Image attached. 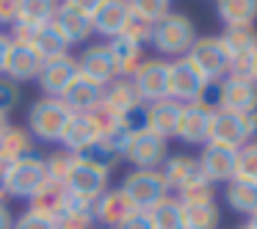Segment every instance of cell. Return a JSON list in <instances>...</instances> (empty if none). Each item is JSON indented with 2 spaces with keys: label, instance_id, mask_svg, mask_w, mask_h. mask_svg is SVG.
<instances>
[{
  "label": "cell",
  "instance_id": "6da1fadb",
  "mask_svg": "<svg viewBox=\"0 0 257 229\" xmlns=\"http://www.w3.org/2000/svg\"><path fill=\"white\" fill-rule=\"evenodd\" d=\"M196 42V28H194V20L188 14H180V12H169L163 20H158L152 25V36H150V45L155 47L161 56H188L191 45Z\"/></svg>",
  "mask_w": 257,
  "mask_h": 229
},
{
  "label": "cell",
  "instance_id": "7a4b0ae2",
  "mask_svg": "<svg viewBox=\"0 0 257 229\" xmlns=\"http://www.w3.org/2000/svg\"><path fill=\"white\" fill-rule=\"evenodd\" d=\"M69 116H72V111L61 102V97H39L28 108V116H25L28 119V133L34 135V141L53 144V141L61 138Z\"/></svg>",
  "mask_w": 257,
  "mask_h": 229
},
{
  "label": "cell",
  "instance_id": "3957f363",
  "mask_svg": "<svg viewBox=\"0 0 257 229\" xmlns=\"http://www.w3.org/2000/svg\"><path fill=\"white\" fill-rule=\"evenodd\" d=\"M47 182L45 174V155L31 152V155L20 157V160L9 163L6 174V199H20L31 201L42 190V185Z\"/></svg>",
  "mask_w": 257,
  "mask_h": 229
},
{
  "label": "cell",
  "instance_id": "277c9868",
  "mask_svg": "<svg viewBox=\"0 0 257 229\" xmlns=\"http://www.w3.org/2000/svg\"><path fill=\"white\" fill-rule=\"evenodd\" d=\"M108 182H111V166H105V163H100V160H91V157H86V155H78V160H75L64 188L72 196H78V199L97 201L108 188H111Z\"/></svg>",
  "mask_w": 257,
  "mask_h": 229
},
{
  "label": "cell",
  "instance_id": "5b68a950",
  "mask_svg": "<svg viewBox=\"0 0 257 229\" xmlns=\"http://www.w3.org/2000/svg\"><path fill=\"white\" fill-rule=\"evenodd\" d=\"M119 188L124 190L130 204L141 212H150L158 201H163L169 196V188H166V179H163L161 168H133Z\"/></svg>",
  "mask_w": 257,
  "mask_h": 229
},
{
  "label": "cell",
  "instance_id": "8992f818",
  "mask_svg": "<svg viewBox=\"0 0 257 229\" xmlns=\"http://www.w3.org/2000/svg\"><path fill=\"white\" fill-rule=\"evenodd\" d=\"M207 89V78L196 69V64L188 56H180L169 61V78H166V97L180 105L185 102H199Z\"/></svg>",
  "mask_w": 257,
  "mask_h": 229
},
{
  "label": "cell",
  "instance_id": "52a82bcc",
  "mask_svg": "<svg viewBox=\"0 0 257 229\" xmlns=\"http://www.w3.org/2000/svg\"><path fill=\"white\" fill-rule=\"evenodd\" d=\"M188 58L207 78V83H218L221 78H227L229 61H232V56L224 47L221 36H196V42L188 50Z\"/></svg>",
  "mask_w": 257,
  "mask_h": 229
},
{
  "label": "cell",
  "instance_id": "ba28073f",
  "mask_svg": "<svg viewBox=\"0 0 257 229\" xmlns=\"http://www.w3.org/2000/svg\"><path fill=\"white\" fill-rule=\"evenodd\" d=\"M166 157H169L166 138H158L155 133H150L144 127L130 133L122 152V160L133 163L136 168H161Z\"/></svg>",
  "mask_w": 257,
  "mask_h": 229
},
{
  "label": "cell",
  "instance_id": "9c48e42d",
  "mask_svg": "<svg viewBox=\"0 0 257 229\" xmlns=\"http://www.w3.org/2000/svg\"><path fill=\"white\" fill-rule=\"evenodd\" d=\"M78 61V75L97 86H111L113 80L119 78L116 72V64L111 58V50H108L105 42H89V45L80 50V56L75 58Z\"/></svg>",
  "mask_w": 257,
  "mask_h": 229
},
{
  "label": "cell",
  "instance_id": "30bf717a",
  "mask_svg": "<svg viewBox=\"0 0 257 229\" xmlns=\"http://www.w3.org/2000/svg\"><path fill=\"white\" fill-rule=\"evenodd\" d=\"M166 78H169V61L166 58H144L130 75V83L139 91L141 102L150 105L166 97Z\"/></svg>",
  "mask_w": 257,
  "mask_h": 229
},
{
  "label": "cell",
  "instance_id": "8fae6325",
  "mask_svg": "<svg viewBox=\"0 0 257 229\" xmlns=\"http://www.w3.org/2000/svg\"><path fill=\"white\" fill-rule=\"evenodd\" d=\"M12 42H25L42 56V61L56 58L69 53V45L64 42V36L58 34V28L53 23L36 25V28H25V25H12Z\"/></svg>",
  "mask_w": 257,
  "mask_h": 229
},
{
  "label": "cell",
  "instance_id": "7c38bea8",
  "mask_svg": "<svg viewBox=\"0 0 257 229\" xmlns=\"http://www.w3.org/2000/svg\"><path fill=\"white\" fill-rule=\"evenodd\" d=\"M75 78H78V61H75V56L64 53V56L42 61V69H39V75H36V83H39V89H42L45 97H61Z\"/></svg>",
  "mask_w": 257,
  "mask_h": 229
},
{
  "label": "cell",
  "instance_id": "4fadbf2b",
  "mask_svg": "<svg viewBox=\"0 0 257 229\" xmlns=\"http://www.w3.org/2000/svg\"><path fill=\"white\" fill-rule=\"evenodd\" d=\"M100 138H102V133L91 113H72L61 138H58V144H61V149L72 152V155H86V152H91L100 144Z\"/></svg>",
  "mask_w": 257,
  "mask_h": 229
},
{
  "label": "cell",
  "instance_id": "5bb4252c",
  "mask_svg": "<svg viewBox=\"0 0 257 229\" xmlns=\"http://www.w3.org/2000/svg\"><path fill=\"white\" fill-rule=\"evenodd\" d=\"M161 174H163V179H166L169 193L174 190L177 196L185 193V190H191V188H196V185H202V182H207L205 174H202V168H199V160L191 157V155L166 157L163 166H161Z\"/></svg>",
  "mask_w": 257,
  "mask_h": 229
},
{
  "label": "cell",
  "instance_id": "9a60e30c",
  "mask_svg": "<svg viewBox=\"0 0 257 229\" xmlns=\"http://www.w3.org/2000/svg\"><path fill=\"white\" fill-rule=\"evenodd\" d=\"M196 160H199V168H202V174H205V179L210 185L235 179L238 149H232V146H221V144H210V141H207V144L202 146Z\"/></svg>",
  "mask_w": 257,
  "mask_h": 229
},
{
  "label": "cell",
  "instance_id": "2e32d148",
  "mask_svg": "<svg viewBox=\"0 0 257 229\" xmlns=\"http://www.w3.org/2000/svg\"><path fill=\"white\" fill-rule=\"evenodd\" d=\"M53 25L58 28V34L64 36L69 47L75 45H89V39L94 36V25H91V17L83 14L80 9L69 6V3H58L56 14H53Z\"/></svg>",
  "mask_w": 257,
  "mask_h": 229
},
{
  "label": "cell",
  "instance_id": "e0dca14e",
  "mask_svg": "<svg viewBox=\"0 0 257 229\" xmlns=\"http://www.w3.org/2000/svg\"><path fill=\"white\" fill-rule=\"evenodd\" d=\"M216 91H218V108L229 111V113H240V116L257 102V83L254 80H243V78L227 75V78H221L216 83Z\"/></svg>",
  "mask_w": 257,
  "mask_h": 229
},
{
  "label": "cell",
  "instance_id": "ac0fdd59",
  "mask_svg": "<svg viewBox=\"0 0 257 229\" xmlns=\"http://www.w3.org/2000/svg\"><path fill=\"white\" fill-rule=\"evenodd\" d=\"M210 116L213 111L202 102H185L183 111H180V122H177V133L174 138H180L183 144H207V135H210Z\"/></svg>",
  "mask_w": 257,
  "mask_h": 229
},
{
  "label": "cell",
  "instance_id": "d6986e66",
  "mask_svg": "<svg viewBox=\"0 0 257 229\" xmlns=\"http://www.w3.org/2000/svg\"><path fill=\"white\" fill-rule=\"evenodd\" d=\"M210 144H221V146H232V149H240L249 138V130H246V122L240 113H229L216 108L210 116V135H207Z\"/></svg>",
  "mask_w": 257,
  "mask_h": 229
},
{
  "label": "cell",
  "instance_id": "ffe728a7",
  "mask_svg": "<svg viewBox=\"0 0 257 229\" xmlns=\"http://www.w3.org/2000/svg\"><path fill=\"white\" fill-rule=\"evenodd\" d=\"M42 69V56L25 42H12L6 53V61H3V78L14 80V83H23V80H36Z\"/></svg>",
  "mask_w": 257,
  "mask_h": 229
},
{
  "label": "cell",
  "instance_id": "44dd1931",
  "mask_svg": "<svg viewBox=\"0 0 257 229\" xmlns=\"http://www.w3.org/2000/svg\"><path fill=\"white\" fill-rule=\"evenodd\" d=\"M180 111L183 105L169 97L158 102H150V105L141 108V119H144V130L155 133L158 138H174L177 133V122H180Z\"/></svg>",
  "mask_w": 257,
  "mask_h": 229
},
{
  "label": "cell",
  "instance_id": "7402d4cb",
  "mask_svg": "<svg viewBox=\"0 0 257 229\" xmlns=\"http://www.w3.org/2000/svg\"><path fill=\"white\" fill-rule=\"evenodd\" d=\"M130 3L127 0H102L100 9L91 14V25H94V34L102 39H113V36H122L124 28L130 23Z\"/></svg>",
  "mask_w": 257,
  "mask_h": 229
},
{
  "label": "cell",
  "instance_id": "603a6c76",
  "mask_svg": "<svg viewBox=\"0 0 257 229\" xmlns=\"http://www.w3.org/2000/svg\"><path fill=\"white\" fill-rule=\"evenodd\" d=\"M133 212H136V207L130 204V199L124 196L122 188H108L94 201V218H97V226H102V229H116Z\"/></svg>",
  "mask_w": 257,
  "mask_h": 229
},
{
  "label": "cell",
  "instance_id": "cb8c5ba5",
  "mask_svg": "<svg viewBox=\"0 0 257 229\" xmlns=\"http://www.w3.org/2000/svg\"><path fill=\"white\" fill-rule=\"evenodd\" d=\"M102 91H105L102 86H97V83H91V80H86L78 75V78L69 83V89L61 94V102L72 113H91L102 102Z\"/></svg>",
  "mask_w": 257,
  "mask_h": 229
},
{
  "label": "cell",
  "instance_id": "d4e9b609",
  "mask_svg": "<svg viewBox=\"0 0 257 229\" xmlns=\"http://www.w3.org/2000/svg\"><path fill=\"white\" fill-rule=\"evenodd\" d=\"M102 102H105L113 113H119V116H133V113L144 105L141 97H139V91L133 89V83H130V78H116L111 86H105Z\"/></svg>",
  "mask_w": 257,
  "mask_h": 229
},
{
  "label": "cell",
  "instance_id": "484cf974",
  "mask_svg": "<svg viewBox=\"0 0 257 229\" xmlns=\"http://www.w3.org/2000/svg\"><path fill=\"white\" fill-rule=\"evenodd\" d=\"M105 45H108V50H111V58H113V64H116L119 78H130V75L136 72V67L144 61V47L136 45L133 39H127L124 34L108 39Z\"/></svg>",
  "mask_w": 257,
  "mask_h": 229
},
{
  "label": "cell",
  "instance_id": "4316f807",
  "mask_svg": "<svg viewBox=\"0 0 257 229\" xmlns=\"http://www.w3.org/2000/svg\"><path fill=\"white\" fill-rule=\"evenodd\" d=\"M31 152H36V141L25 127L9 124V127L0 133V160L14 163V160H20V157L31 155Z\"/></svg>",
  "mask_w": 257,
  "mask_h": 229
},
{
  "label": "cell",
  "instance_id": "83f0119b",
  "mask_svg": "<svg viewBox=\"0 0 257 229\" xmlns=\"http://www.w3.org/2000/svg\"><path fill=\"white\" fill-rule=\"evenodd\" d=\"M28 204H31L28 210H36V212H42V215H47V218L56 221V218L64 212V207L69 204V190L64 188V185L47 179V182L42 185V190L28 201Z\"/></svg>",
  "mask_w": 257,
  "mask_h": 229
},
{
  "label": "cell",
  "instance_id": "f1b7e54d",
  "mask_svg": "<svg viewBox=\"0 0 257 229\" xmlns=\"http://www.w3.org/2000/svg\"><path fill=\"white\" fill-rule=\"evenodd\" d=\"M56 229H97L94 201L78 199V196L69 193V204L56 218Z\"/></svg>",
  "mask_w": 257,
  "mask_h": 229
},
{
  "label": "cell",
  "instance_id": "f546056e",
  "mask_svg": "<svg viewBox=\"0 0 257 229\" xmlns=\"http://www.w3.org/2000/svg\"><path fill=\"white\" fill-rule=\"evenodd\" d=\"M61 0H17V12H14L12 25H25V28H36V25L53 23Z\"/></svg>",
  "mask_w": 257,
  "mask_h": 229
},
{
  "label": "cell",
  "instance_id": "4dcf8cb0",
  "mask_svg": "<svg viewBox=\"0 0 257 229\" xmlns=\"http://www.w3.org/2000/svg\"><path fill=\"white\" fill-rule=\"evenodd\" d=\"M224 199L240 215H254L257 212V185L243 179H229L224 188Z\"/></svg>",
  "mask_w": 257,
  "mask_h": 229
},
{
  "label": "cell",
  "instance_id": "1f68e13d",
  "mask_svg": "<svg viewBox=\"0 0 257 229\" xmlns=\"http://www.w3.org/2000/svg\"><path fill=\"white\" fill-rule=\"evenodd\" d=\"M216 12L224 25H254L257 0H216Z\"/></svg>",
  "mask_w": 257,
  "mask_h": 229
},
{
  "label": "cell",
  "instance_id": "d6a6232c",
  "mask_svg": "<svg viewBox=\"0 0 257 229\" xmlns=\"http://www.w3.org/2000/svg\"><path fill=\"white\" fill-rule=\"evenodd\" d=\"M152 229H185L183 221V204L177 201V196H166L163 201H158L150 210Z\"/></svg>",
  "mask_w": 257,
  "mask_h": 229
},
{
  "label": "cell",
  "instance_id": "836d02e7",
  "mask_svg": "<svg viewBox=\"0 0 257 229\" xmlns=\"http://www.w3.org/2000/svg\"><path fill=\"white\" fill-rule=\"evenodd\" d=\"M221 42L229 50V56H238L243 50H254L257 47V28L254 25H227V31L221 34Z\"/></svg>",
  "mask_w": 257,
  "mask_h": 229
},
{
  "label": "cell",
  "instance_id": "e575fe53",
  "mask_svg": "<svg viewBox=\"0 0 257 229\" xmlns=\"http://www.w3.org/2000/svg\"><path fill=\"white\" fill-rule=\"evenodd\" d=\"M183 221L185 229H218L221 212H218L216 201L213 204H188L183 207Z\"/></svg>",
  "mask_w": 257,
  "mask_h": 229
},
{
  "label": "cell",
  "instance_id": "d590c367",
  "mask_svg": "<svg viewBox=\"0 0 257 229\" xmlns=\"http://www.w3.org/2000/svg\"><path fill=\"white\" fill-rule=\"evenodd\" d=\"M75 160H78V155H72V152H67V149H56V152H50V155H45L47 179H50V182H58V185H67Z\"/></svg>",
  "mask_w": 257,
  "mask_h": 229
},
{
  "label": "cell",
  "instance_id": "8d00e7d4",
  "mask_svg": "<svg viewBox=\"0 0 257 229\" xmlns=\"http://www.w3.org/2000/svg\"><path fill=\"white\" fill-rule=\"evenodd\" d=\"M235 179L257 185V138L246 141L238 149V160H235Z\"/></svg>",
  "mask_w": 257,
  "mask_h": 229
},
{
  "label": "cell",
  "instance_id": "74e56055",
  "mask_svg": "<svg viewBox=\"0 0 257 229\" xmlns=\"http://www.w3.org/2000/svg\"><path fill=\"white\" fill-rule=\"evenodd\" d=\"M130 3V14L136 20L147 25H155L158 20H163L169 14V3L172 0H127Z\"/></svg>",
  "mask_w": 257,
  "mask_h": 229
},
{
  "label": "cell",
  "instance_id": "f35d334b",
  "mask_svg": "<svg viewBox=\"0 0 257 229\" xmlns=\"http://www.w3.org/2000/svg\"><path fill=\"white\" fill-rule=\"evenodd\" d=\"M177 201H180L183 207H188V204H213V201H216V185L202 182V185H196V188L180 193Z\"/></svg>",
  "mask_w": 257,
  "mask_h": 229
},
{
  "label": "cell",
  "instance_id": "ab89813d",
  "mask_svg": "<svg viewBox=\"0 0 257 229\" xmlns=\"http://www.w3.org/2000/svg\"><path fill=\"white\" fill-rule=\"evenodd\" d=\"M254 53H257V47H254V50H243V53H238V56H232L227 75L251 80V75H254Z\"/></svg>",
  "mask_w": 257,
  "mask_h": 229
},
{
  "label": "cell",
  "instance_id": "60d3db41",
  "mask_svg": "<svg viewBox=\"0 0 257 229\" xmlns=\"http://www.w3.org/2000/svg\"><path fill=\"white\" fill-rule=\"evenodd\" d=\"M17 105H20V83L0 75V113L9 116Z\"/></svg>",
  "mask_w": 257,
  "mask_h": 229
},
{
  "label": "cell",
  "instance_id": "b9f144b4",
  "mask_svg": "<svg viewBox=\"0 0 257 229\" xmlns=\"http://www.w3.org/2000/svg\"><path fill=\"white\" fill-rule=\"evenodd\" d=\"M12 229H56V221L36 210H25L20 218H14V226Z\"/></svg>",
  "mask_w": 257,
  "mask_h": 229
},
{
  "label": "cell",
  "instance_id": "7bdbcfd3",
  "mask_svg": "<svg viewBox=\"0 0 257 229\" xmlns=\"http://www.w3.org/2000/svg\"><path fill=\"white\" fill-rule=\"evenodd\" d=\"M124 36L127 39H133L136 45H150V36H152V25H147V23H141V20H136V17H130V23H127V28H124Z\"/></svg>",
  "mask_w": 257,
  "mask_h": 229
},
{
  "label": "cell",
  "instance_id": "ee69618b",
  "mask_svg": "<svg viewBox=\"0 0 257 229\" xmlns=\"http://www.w3.org/2000/svg\"><path fill=\"white\" fill-rule=\"evenodd\" d=\"M116 229H152V221H150V212H141L136 210L127 221H122Z\"/></svg>",
  "mask_w": 257,
  "mask_h": 229
},
{
  "label": "cell",
  "instance_id": "f6af8a7d",
  "mask_svg": "<svg viewBox=\"0 0 257 229\" xmlns=\"http://www.w3.org/2000/svg\"><path fill=\"white\" fill-rule=\"evenodd\" d=\"M14 12H17V0H0V25H12Z\"/></svg>",
  "mask_w": 257,
  "mask_h": 229
},
{
  "label": "cell",
  "instance_id": "bcb514c9",
  "mask_svg": "<svg viewBox=\"0 0 257 229\" xmlns=\"http://www.w3.org/2000/svg\"><path fill=\"white\" fill-rule=\"evenodd\" d=\"M64 3H69V6L80 9L83 14H89V17H91V14H94L97 9H100V3H102V0H64Z\"/></svg>",
  "mask_w": 257,
  "mask_h": 229
},
{
  "label": "cell",
  "instance_id": "7dc6e473",
  "mask_svg": "<svg viewBox=\"0 0 257 229\" xmlns=\"http://www.w3.org/2000/svg\"><path fill=\"white\" fill-rule=\"evenodd\" d=\"M243 122H246V130H249V138H257V102L243 113Z\"/></svg>",
  "mask_w": 257,
  "mask_h": 229
},
{
  "label": "cell",
  "instance_id": "c3c4849f",
  "mask_svg": "<svg viewBox=\"0 0 257 229\" xmlns=\"http://www.w3.org/2000/svg\"><path fill=\"white\" fill-rule=\"evenodd\" d=\"M14 226V215L9 210V201L0 199V229H12Z\"/></svg>",
  "mask_w": 257,
  "mask_h": 229
},
{
  "label": "cell",
  "instance_id": "681fc988",
  "mask_svg": "<svg viewBox=\"0 0 257 229\" xmlns=\"http://www.w3.org/2000/svg\"><path fill=\"white\" fill-rule=\"evenodd\" d=\"M9 45H12V36H9V34H0V75H3V61H6Z\"/></svg>",
  "mask_w": 257,
  "mask_h": 229
},
{
  "label": "cell",
  "instance_id": "f907efd6",
  "mask_svg": "<svg viewBox=\"0 0 257 229\" xmlns=\"http://www.w3.org/2000/svg\"><path fill=\"white\" fill-rule=\"evenodd\" d=\"M6 174H9V163L0 160V199L6 201Z\"/></svg>",
  "mask_w": 257,
  "mask_h": 229
},
{
  "label": "cell",
  "instance_id": "816d5d0a",
  "mask_svg": "<svg viewBox=\"0 0 257 229\" xmlns=\"http://www.w3.org/2000/svg\"><path fill=\"white\" fill-rule=\"evenodd\" d=\"M6 127H9V116H3V113H0V133H3Z\"/></svg>",
  "mask_w": 257,
  "mask_h": 229
},
{
  "label": "cell",
  "instance_id": "f5cc1de1",
  "mask_svg": "<svg viewBox=\"0 0 257 229\" xmlns=\"http://www.w3.org/2000/svg\"><path fill=\"white\" fill-rule=\"evenodd\" d=\"M246 226H249V229H257V212H254V215H249V223H246Z\"/></svg>",
  "mask_w": 257,
  "mask_h": 229
},
{
  "label": "cell",
  "instance_id": "db71d44e",
  "mask_svg": "<svg viewBox=\"0 0 257 229\" xmlns=\"http://www.w3.org/2000/svg\"><path fill=\"white\" fill-rule=\"evenodd\" d=\"M251 80L257 83V53H254V75H251Z\"/></svg>",
  "mask_w": 257,
  "mask_h": 229
},
{
  "label": "cell",
  "instance_id": "11a10c76",
  "mask_svg": "<svg viewBox=\"0 0 257 229\" xmlns=\"http://www.w3.org/2000/svg\"><path fill=\"white\" fill-rule=\"evenodd\" d=\"M238 229H249V226H238Z\"/></svg>",
  "mask_w": 257,
  "mask_h": 229
}]
</instances>
